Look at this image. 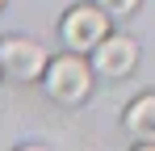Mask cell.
Here are the masks:
<instances>
[{
    "label": "cell",
    "instance_id": "cell-2",
    "mask_svg": "<svg viewBox=\"0 0 155 151\" xmlns=\"http://www.w3.org/2000/svg\"><path fill=\"white\" fill-rule=\"evenodd\" d=\"M46 88H51L54 101L76 105V101L88 97V88H92V72H88V63H84L80 55H63V59H54L51 72H46Z\"/></svg>",
    "mask_w": 155,
    "mask_h": 151
},
{
    "label": "cell",
    "instance_id": "cell-4",
    "mask_svg": "<svg viewBox=\"0 0 155 151\" xmlns=\"http://www.w3.org/2000/svg\"><path fill=\"white\" fill-rule=\"evenodd\" d=\"M138 63V46H134V38H122V34H113V38H105L101 46L92 50V67L101 76H126L130 67Z\"/></svg>",
    "mask_w": 155,
    "mask_h": 151
},
{
    "label": "cell",
    "instance_id": "cell-7",
    "mask_svg": "<svg viewBox=\"0 0 155 151\" xmlns=\"http://www.w3.org/2000/svg\"><path fill=\"white\" fill-rule=\"evenodd\" d=\"M0 4H4V0H0Z\"/></svg>",
    "mask_w": 155,
    "mask_h": 151
},
{
    "label": "cell",
    "instance_id": "cell-3",
    "mask_svg": "<svg viewBox=\"0 0 155 151\" xmlns=\"http://www.w3.org/2000/svg\"><path fill=\"white\" fill-rule=\"evenodd\" d=\"M0 67L13 80H38L46 72V50L29 38H4L0 42Z\"/></svg>",
    "mask_w": 155,
    "mask_h": 151
},
{
    "label": "cell",
    "instance_id": "cell-6",
    "mask_svg": "<svg viewBox=\"0 0 155 151\" xmlns=\"http://www.w3.org/2000/svg\"><path fill=\"white\" fill-rule=\"evenodd\" d=\"M97 4H101L109 17H126V13H134V8H138V0H97Z\"/></svg>",
    "mask_w": 155,
    "mask_h": 151
},
{
    "label": "cell",
    "instance_id": "cell-5",
    "mask_svg": "<svg viewBox=\"0 0 155 151\" xmlns=\"http://www.w3.org/2000/svg\"><path fill=\"white\" fill-rule=\"evenodd\" d=\"M126 130L138 139V143H147V147H155V92H147V97H138L134 105L126 109Z\"/></svg>",
    "mask_w": 155,
    "mask_h": 151
},
{
    "label": "cell",
    "instance_id": "cell-1",
    "mask_svg": "<svg viewBox=\"0 0 155 151\" xmlns=\"http://www.w3.org/2000/svg\"><path fill=\"white\" fill-rule=\"evenodd\" d=\"M105 38H109V13L101 4L97 8L92 4H80V8H71L63 17V42L71 50H97Z\"/></svg>",
    "mask_w": 155,
    "mask_h": 151
}]
</instances>
